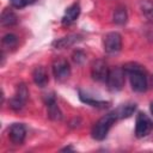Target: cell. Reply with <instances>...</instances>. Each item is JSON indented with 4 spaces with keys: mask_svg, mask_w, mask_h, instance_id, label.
<instances>
[{
    "mask_svg": "<svg viewBox=\"0 0 153 153\" xmlns=\"http://www.w3.org/2000/svg\"><path fill=\"white\" fill-rule=\"evenodd\" d=\"M126 74L129 76L130 86L135 92H145L147 90V76L142 66L135 62H129L123 66Z\"/></svg>",
    "mask_w": 153,
    "mask_h": 153,
    "instance_id": "1",
    "label": "cell"
},
{
    "mask_svg": "<svg viewBox=\"0 0 153 153\" xmlns=\"http://www.w3.org/2000/svg\"><path fill=\"white\" fill-rule=\"evenodd\" d=\"M116 121H117V118H116V116H115V114H114L112 111L109 112V114H106V115L103 116L102 118H99V120L94 123V126L92 127V131H91L92 137H93L94 140H98V141L104 140V139L106 137V135H108L110 128L112 127V124H114Z\"/></svg>",
    "mask_w": 153,
    "mask_h": 153,
    "instance_id": "2",
    "label": "cell"
},
{
    "mask_svg": "<svg viewBox=\"0 0 153 153\" xmlns=\"http://www.w3.org/2000/svg\"><path fill=\"white\" fill-rule=\"evenodd\" d=\"M124 76L126 72L123 67H112L109 71L105 82L111 91H120L124 86Z\"/></svg>",
    "mask_w": 153,
    "mask_h": 153,
    "instance_id": "3",
    "label": "cell"
},
{
    "mask_svg": "<svg viewBox=\"0 0 153 153\" xmlns=\"http://www.w3.org/2000/svg\"><path fill=\"white\" fill-rule=\"evenodd\" d=\"M27 98H29V90L25 84L20 82L17 86L14 96L10 99V108L14 111H20L24 108V105L26 104Z\"/></svg>",
    "mask_w": 153,
    "mask_h": 153,
    "instance_id": "4",
    "label": "cell"
},
{
    "mask_svg": "<svg viewBox=\"0 0 153 153\" xmlns=\"http://www.w3.org/2000/svg\"><path fill=\"white\" fill-rule=\"evenodd\" d=\"M103 47L108 54H117L122 49V36L118 32H108L103 37Z\"/></svg>",
    "mask_w": 153,
    "mask_h": 153,
    "instance_id": "5",
    "label": "cell"
},
{
    "mask_svg": "<svg viewBox=\"0 0 153 153\" xmlns=\"http://www.w3.org/2000/svg\"><path fill=\"white\" fill-rule=\"evenodd\" d=\"M153 128V123L151 118L139 112L136 116V123H135V135L137 137H145L147 136Z\"/></svg>",
    "mask_w": 153,
    "mask_h": 153,
    "instance_id": "6",
    "label": "cell"
},
{
    "mask_svg": "<svg viewBox=\"0 0 153 153\" xmlns=\"http://www.w3.org/2000/svg\"><path fill=\"white\" fill-rule=\"evenodd\" d=\"M51 67H53V74L55 76V79L59 81L66 80L71 74V67H69V63L66 59L57 57L53 62Z\"/></svg>",
    "mask_w": 153,
    "mask_h": 153,
    "instance_id": "7",
    "label": "cell"
},
{
    "mask_svg": "<svg viewBox=\"0 0 153 153\" xmlns=\"http://www.w3.org/2000/svg\"><path fill=\"white\" fill-rule=\"evenodd\" d=\"M110 68L103 60H96L91 66V75L96 81H106Z\"/></svg>",
    "mask_w": 153,
    "mask_h": 153,
    "instance_id": "8",
    "label": "cell"
},
{
    "mask_svg": "<svg viewBox=\"0 0 153 153\" xmlns=\"http://www.w3.org/2000/svg\"><path fill=\"white\" fill-rule=\"evenodd\" d=\"M26 136V128L23 123H13L8 129V137L12 143L22 145Z\"/></svg>",
    "mask_w": 153,
    "mask_h": 153,
    "instance_id": "9",
    "label": "cell"
},
{
    "mask_svg": "<svg viewBox=\"0 0 153 153\" xmlns=\"http://www.w3.org/2000/svg\"><path fill=\"white\" fill-rule=\"evenodd\" d=\"M82 38L81 35H78V33H71L68 36H65L62 38H59L56 41L53 42V47L56 48V49H65V48H69L72 45H74L75 43L80 42Z\"/></svg>",
    "mask_w": 153,
    "mask_h": 153,
    "instance_id": "10",
    "label": "cell"
},
{
    "mask_svg": "<svg viewBox=\"0 0 153 153\" xmlns=\"http://www.w3.org/2000/svg\"><path fill=\"white\" fill-rule=\"evenodd\" d=\"M45 104H47V108H48V115L51 120L54 121H60L62 120V114L56 104V99L54 97V94H47V98H45Z\"/></svg>",
    "mask_w": 153,
    "mask_h": 153,
    "instance_id": "11",
    "label": "cell"
},
{
    "mask_svg": "<svg viewBox=\"0 0 153 153\" xmlns=\"http://www.w3.org/2000/svg\"><path fill=\"white\" fill-rule=\"evenodd\" d=\"M32 79H33V82L38 87H44L49 81V76H48L47 69L43 66L35 67V69L32 72Z\"/></svg>",
    "mask_w": 153,
    "mask_h": 153,
    "instance_id": "12",
    "label": "cell"
},
{
    "mask_svg": "<svg viewBox=\"0 0 153 153\" xmlns=\"http://www.w3.org/2000/svg\"><path fill=\"white\" fill-rule=\"evenodd\" d=\"M135 110H136V104L135 103H126V104L120 105L115 110H112V112L115 114L117 120H121V118L130 117L135 112Z\"/></svg>",
    "mask_w": 153,
    "mask_h": 153,
    "instance_id": "13",
    "label": "cell"
},
{
    "mask_svg": "<svg viewBox=\"0 0 153 153\" xmlns=\"http://www.w3.org/2000/svg\"><path fill=\"white\" fill-rule=\"evenodd\" d=\"M80 14V5L79 4H73L69 7H67L65 16L62 17V24L63 25H71L76 20V18Z\"/></svg>",
    "mask_w": 153,
    "mask_h": 153,
    "instance_id": "14",
    "label": "cell"
},
{
    "mask_svg": "<svg viewBox=\"0 0 153 153\" xmlns=\"http://www.w3.org/2000/svg\"><path fill=\"white\" fill-rule=\"evenodd\" d=\"M18 22V17L17 14L10 10V8H5L1 13V25L2 26H12L14 24H17Z\"/></svg>",
    "mask_w": 153,
    "mask_h": 153,
    "instance_id": "15",
    "label": "cell"
},
{
    "mask_svg": "<svg viewBox=\"0 0 153 153\" xmlns=\"http://www.w3.org/2000/svg\"><path fill=\"white\" fill-rule=\"evenodd\" d=\"M139 6H140L141 13L146 18V20L153 23V1H151V0H141Z\"/></svg>",
    "mask_w": 153,
    "mask_h": 153,
    "instance_id": "16",
    "label": "cell"
},
{
    "mask_svg": "<svg viewBox=\"0 0 153 153\" xmlns=\"http://www.w3.org/2000/svg\"><path fill=\"white\" fill-rule=\"evenodd\" d=\"M112 19H114V23H115V24H117V25H124V24L127 23V20H128V13H127L126 7L118 6V7L114 11Z\"/></svg>",
    "mask_w": 153,
    "mask_h": 153,
    "instance_id": "17",
    "label": "cell"
},
{
    "mask_svg": "<svg viewBox=\"0 0 153 153\" xmlns=\"http://www.w3.org/2000/svg\"><path fill=\"white\" fill-rule=\"evenodd\" d=\"M79 98H80V100H81V102H84V103H86V104H88V105H91V106L104 108V106H106V105H108V103H106V102H102V100L93 99V98H91L90 96H87V94L82 93L81 91H79Z\"/></svg>",
    "mask_w": 153,
    "mask_h": 153,
    "instance_id": "18",
    "label": "cell"
},
{
    "mask_svg": "<svg viewBox=\"0 0 153 153\" xmlns=\"http://www.w3.org/2000/svg\"><path fill=\"white\" fill-rule=\"evenodd\" d=\"M18 43V37L13 33H6L2 37V45L6 48H14Z\"/></svg>",
    "mask_w": 153,
    "mask_h": 153,
    "instance_id": "19",
    "label": "cell"
},
{
    "mask_svg": "<svg viewBox=\"0 0 153 153\" xmlns=\"http://www.w3.org/2000/svg\"><path fill=\"white\" fill-rule=\"evenodd\" d=\"M36 1L37 0H11L12 5L14 7H17V8H23V7L27 6V5H31V4L36 2Z\"/></svg>",
    "mask_w": 153,
    "mask_h": 153,
    "instance_id": "20",
    "label": "cell"
},
{
    "mask_svg": "<svg viewBox=\"0 0 153 153\" xmlns=\"http://www.w3.org/2000/svg\"><path fill=\"white\" fill-rule=\"evenodd\" d=\"M85 54L81 51V50H76V51H74L73 53V61L75 62V63H78V65H80V63H82L84 61H85Z\"/></svg>",
    "mask_w": 153,
    "mask_h": 153,
    "instance_id": "21",
    "label": "cell"
},
{
    "mask_svg": "<svg viewBox=\"0 0 153 153\" xmlns=\"http://www.w3.org/2000/svg\"><path fill=\"white\" fill-rule=\"evenodd\" d=\"M149 110H151V112H152V115H153V102H151V105H149Z\"/></svg>",
    "mask_w": 153,
    "mask_h": 153,
    "instance_id": "22",
    "label": "cell"
}]
</instances>
